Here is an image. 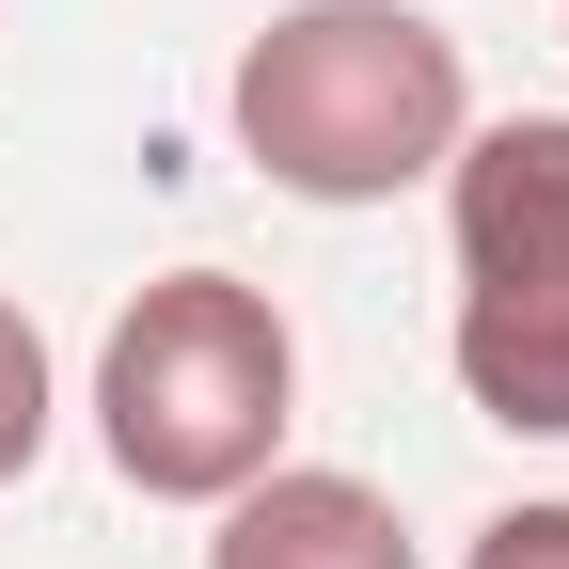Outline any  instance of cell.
I'll use <instances>...</instances> for the list:
<instances>
[{"label": "cell", "instance_id": "cell-2", "mask_svg": "<svg viewBox=\"0 0 569 569\" xmlns=\"http://www.w3.org/2000/svg\"><path fill=\"white\" fill-rule=\"evenodd\" d=\"M301 427V332L238 269H159L96 348V443L142 507H222Z\"/></svg>", "mask_w": 569, "mask_h": 569}, {"label": "cell", "instance_id": "cell-4", "mask_svg": "<svg viewBox=\"0 0 569 569\" xmlns=\"http://www.w3.org/2000/svg\"><path fill=\"white\" fill-rule=\"evenodd\" d=\"M206 569H427L396 490L332 475V459H269L253 490H222V538H206Z\"/></svg>", "mask_w": 569, "mask_h": 569}, {"label": "cell", "instance_id": "cell-3", "mask_svg": "<svg viewBox=\"0 0 569 569\" xmlns=\"http://www.w3.org/2000/svg\"><path fill=\"white\" fill-rule=\"evenodd\" d=\"M443 238H459V396L507 443H569V111L459 127L443 159Z\"/></svg>", "mask_w": 569, "mask_h": 569}, {"label": "cell", "instance_id": "cell-6", "mask_svg": "<svg viewBox=\"0 0 569 569\" xmlns=\"http://www.w3.org/2000/svg\"><path fill=\"white\" fill-rule=\"evenodd\" d=\"M459 569H569V490H538V507H490Z\"/></svg>", "mask_w": 569, "mask_h": 569}, {"label": "cell", "instance_id": "cell-1", "mask_svg": "<svg viewBox=\"0 0 569 569\" xmlns=\"http://www.w3.org/2000/svg\"><path fill=\"white\" fill-rule=\"evenodd\" d=\"M222 127L269 190L301 206H396L459 159L475 127V63L427 0H284V17L238 48Z\"/></svg>", "mask_w": 569, "mask_h": 569}, {"label": "cell", "instance_id": "cell-5", "mask_svg": "<svg viewBox=\"0 0 569 569\" xmlns=\"http://www.w3.org/2000/svg\"><path fill=\"white\" fill-rule=\"evenodd\" d=\"M48 427H63V380H48V332H32V301L0 284V490H17L32 459H48Z\"/></svg>", "mask_w": 569, "mask_h": 569}]
</instances>
